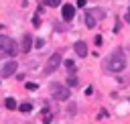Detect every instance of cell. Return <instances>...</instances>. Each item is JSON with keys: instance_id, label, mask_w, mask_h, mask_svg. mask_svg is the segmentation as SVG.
<instances>
[{"instance_id": "obj_1", "label": "cell", "mask_w": 130, "mask_h": 124, "mask_svg": "<svg viewBox=\"0 0 130 124\" xmlns=\"http://www.w3.org/2000/svg\"><path fill=\"white\" fill-rule=\"evenodd\" d=\"M126 67V57H124V51L122 49H116L110 53V57L106 59V69L112 71V73H118Z\"/></svg>"}, {"instance_id": "obj_2", "label": "cell", "mask_w": 130, "mask_h": 124, "mask_svg": "<svg viewBox=\"0 0 130 124\" xmlns=\"http://www.w3.org/2000/svg\"><path fill=\"white\" fill-rule=\"evenodd\" d=\"M12 53H14V41L6 35H0V57L12 55Z\"/></svg>"}, {"instance_id": "obj_3", "label": "cell", "mask_w": 130, "mask_h": 124, "mask_svg": "<svg viewBox=\"0 0 130 124\" xmlns=\"http://www.w3.org/2000/svg\"><path fill=\"white\" fill-rule=\"evenodd\" d=\"M53 98L65 102V100H69V89L65 85H61V83H53Z\"/></svg>"}, {"instance_id": "obj_4", "label": "cell", "mask_w": 130, "mask_h": 124, "mask_svg": "<svg viewBox=\"0 0 130 124\" xmlns=\"http://www.w3.org/2000/svg\"><path fill=\"white\" fill-rule=\"evenodd\" d=\"M59 65H61V55H59V53H55V55H51V59L47 61L45 71H47V73H53V71H55Z\"/></svg>"}, {"instance_id": "obj_5", "label": "cell", "mask_w": 130, "mask_h": 124, "mask_svg": "<svg viewBox=\"0 0 130 124\" xmlns=\"http://www.w3.org/2000/svg\"><path fill=\"white\" fill-rule=\"evenodd\" d=\"M14 71H16V61H6L4 67H2V75L10 77V75H14Z\"/></svg>"}, {"instance_id": "obj_6", "label": "cell", "mask_w": 130, "mask_h": 124, "mask_svg": "<svg viewBox=\"0 0 130 124\" xmlns=\"http://www.w3.org/2000/svg\"><path fill=\"white\" fill-rule=\"evenodd\" d=\"M61 14H63V18H65V20H71V18H73V14H75V8H73L71 4H65V6L61 8Z\"/></svg>"}, {"instance_id": "obj_7", "label": "cell", "mask_w": 130, "mask_h": 124, "mask_svg": "<svg viewBox=\"0 0 130 124\" xmlns=\"http://www.w3.org/2000/svg\"><path fill=\"white\" fill-rule=\"evenodd\" d=\"M95 24H98V18L93 16L91 10H87V12H85V26H87V28H93Z\"/></svg>"}, {"instance_id": "obj_8", "label": "cell", "mask_w": 130, "mask_h": 124, "mask_svg": "<svg viewBox=\"0 0 130 124\" xmlns=\"http://www.w3.org/2000/svg\"><path fill=\"white\" fill-rule=\"evenodd\" d=\"M73 49H75V53H77L79 57H85V55H87V45H85L83 41H77Z\"/></svg>"}, {"instance_id": "obj_9", "label": "cell", "mask_w": 130, "mask_h": 124, "mask_svg": "<svg viewBox=\"0 0 130 124\" xmlns=\"http://www.w3.org/2000/svg\"><path fill=\"white\" fill-rule=\"evenodd\" d=\"M30 43H32L30 35H24V39H22V51H24V53H28V51H30Z\"/></svg>"}, {"instance_id": "obj_10", "label": "cell", "mask_w": 130, "mask_h": 124, "mask_svg": "<svg viewBox=\"0 0 130 124\" xmlns=\"http://www.w3.org/2000/svg\"><path fill=\"white\" fill-rule=\"evenodd\" d=\"M4 106H6L8 110H16V102H14L12 98H6V100H4Z\"/></svg>"}, {"instance_id": "obj_11", "label": "cell", "mask_w": 130, "mask_h": 124, "mask_svg": "<svg viewBox=\"0 0 130 124\" xmlns=\"http://www.w3.org/2000/svg\"><path fill=\"white\" fill-rule=\"evenodd\" d=\"M18 110H20V112H24V114H26V112H30V110H32V106H30V104H28V102H24V104H20V106H18Z\"/></svg>"}, {"instance_id": "obj_12", "label": "cell", "mask_w": 130, "mask_h": 124, "mask_svg": "<svg viewBox=\"0 0 130 124\" xmlns=\"http://www.w3.org/2000/svg\"><path fill=\"white\" fill-rule=\"evenodd\" d=\"M51 118H53V114H51L49 110H43V122H45V124H49V122H51Z\"/></svg>"}, {"instance_id": "obj_13", "label": "cell", "mask_w": 130, "mask_h": 124, "mask_svg": "<svg viewBox=\"0 0 130 124\" xmlns=\"http://www.w3.org/2000/svg\"><path fill=\"white\" fill-rule=\"evenodd\" d=\"M67 85H77V77H75L73 73H71V75L67 77Z\"/></svg>"}, {"instance_id": "obj_14", "label": "cell", "mask_w": 130, "mask_h": 124, "mask_svg": "<svg viewBox=\"0 0 130 124\" xmlns=\"http://www.w3.org/2000/svg\"><path fill=\"white\" fill-rule=\"evenodd\" d=\"M41 2H47L49 6H59L61 4V0H41Z\"/></svg>"}, {"instance_id": "obj_15", "label": "cell", "mask_w": 130, "mask_h": 124, "mask_svg": "<svg viewBox=\"0 0 130 124\" xmlns=\"http://www.w3.org/2000/svg\"><path fill=\"white\" fill-rule=\"evenodd\" d=\"M93 43H95V47H100V45H102V43H104V39H102V37H100V35H98V37H95V39H93Z\"/></svg>"}, {"instance_id": "obj_16", "label": "cell", "mask_w": 130, "mask_h": 124, "mask_svg": "<svg viewBox=\"0 0 130 124\" xmlns=\"http://www.w3.org/2000/svg\"><path fill=\"white\" fill-rule=\"evenodd\" d=\"M26 89H30V91H35V89H37V83H26Z\"/></svg>"}, {"instance_id": "obj_17", "label": "cell", "mask_w": 130, "mask_h": 124, "mask_svg": "<svg viewBox=\"0 0 130 124\" xmlns=\"http://www.w3.org/2000/svg\"><path fill=\"white\" fill-rule=\"evenodd\" d=\"M35 41H37V43H35L37 47H43V45H45V41H43V39H35Z\"/></svg>"}, {"instance_id": "obj_18", "label": "cell", "mask_w": 130, "mask_h": 124, "mask_svg": "<svg viewBox=\"0 0 130 124\" xmlns=\"http://www.w3.org/2000/svg\"><path fill=\"white\" fill-rule=\"evenodd\" d=\"M124 20H126V22H128V24H130V10H128V12H126V14H124Z\"/></svg>"}, {"instance_id": "obj_19", "label": "cell", "mask_w": 130, "mask_h": 124, "mask_svg": "<svg viewBox=\"0 0 130 124\" xmlns=\"http://www.w3.org/2000/svg\"><path fill=\"white\" fill-rule=\"evenodd\" d=\"M77 6H79V8H83V6H85V0H77Z\"/></svg>"}]
</instances>
